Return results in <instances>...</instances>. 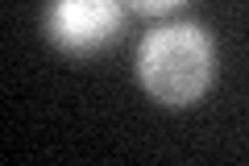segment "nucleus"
Here are the masks:
<instances>
[{"label":"nucleus","instance_id":"obj_1","mask_svg":"<svg viewBox=\"0 0 249 166\" xmlns=\"http://www.w3.org/2000/svg\"><path fill=\"white\" fill-rule=\"evenodd\" d=\"M216 75L212 42L199 25H162L137 50V79L162 104H191Z\"/></svg>","mask_w":249,"mask_h":166},{"label":"nucleus","instance_id":"obj_2","mask_svg":"<svg viewBox=\"0 0 249 166\" xmlns=\"http://www.w3.org/2000/svg\"><path fill=\"white\" fill-rule=\"evenodd\" d=\"M121 29V0H50L46 34L67 54H91Z\"/></svg>","mask_w":249,"mask_h":166},{"label":"nucleus","instance_id":"obj_3","mask_svg":"<svg viewBox=\"0 0 249 166\" xmlns=\"http://www.w3.org/2000/svg\"><path fill=\"white\" fill-rule=\"evenodd\" d=\"M137 13H150V17H158V13H170V9H178L183 0H129Z\"/></svg>","mask_w":249,"mask_h":166}]
</instances>
